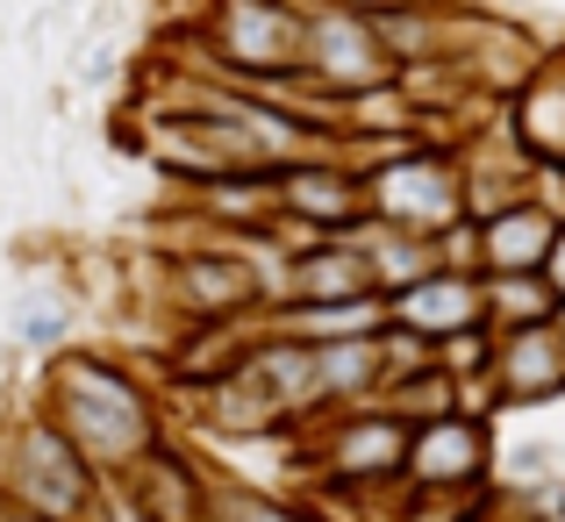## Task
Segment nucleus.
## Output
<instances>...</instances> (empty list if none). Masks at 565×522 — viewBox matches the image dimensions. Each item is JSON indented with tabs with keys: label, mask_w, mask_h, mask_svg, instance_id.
<instances>
[{
	"label": "nucleus",
	"mask_w": 565,
	"mask_h": 522,
	"mask_svg": "<svg viewBox=\"0 0 565 522\" xmlns=\"http://www.w3.org/2000/svg\"><path fill=\"white\" fill-rule=\"evenodd\" d=\"M552 337H558V351H565V308H558V316H552Z\"/></svg>",
	"instance_id": "f3484780"
},
{
	"label": "nucleus",
	"mask_w": 565,
	"mask_h": 522,
	"mask_svg": "<svg viewBox=\"0 0 565 522\" xmlns=\"http://www.w3.org/2000/svg\"><path fill=\"white\" fill-rule=\"evenodd\" d=\"M408 466V423H394L386 408H344L322 429V472L344 487H380L401 480Z\"/></svg>",
	"instance_id": "20e7f679"
},
{
	"label": "nucleus",
	"mask_w": 565,
	"mask_h": 522,
	"mask_svg": "<svg viewBox=\"0 0 565 522\" xmlns=\"http://www.w3.org/2000/svg\"><path fill=\"white\" fill-rule=\"evenodd\" d=\"M487 322V294L472 287L466 273H423L401 294H386V330H408L423 344H444V337Z\"/></svg>",
	"instance_id": "39448f33"
},
{
	"label": "nucleus",
	"mask_w": 565,
	"mask_h": 522,
	"mask_svg": "<svg viewBox=\"0 0 565 522\" xmlns=\"http://www.w3.org/2000/svg\"><path fill=\"white\" fill-rule=\"evenodd\" d=\"M552 236H558V222L544 215V207H501V215L487 222V236H480V265H487L494 279L544 273V258H552Z\"/></svg>",
	"instance_id": "6e6552de"
},
{
	"label": "nucleus",
	"mask_w": 565,
	"mask_h": 522,
	"mask_svg": "<svg viewBox=\"0 0 565 522\" xmlns=\"http://www.w3.org/2000/svg\"><path fill=\"white\" fill-rule=\"evenodd\" d=\"M494 466V444H487V415H444V423L408 429V466L401 480L423 487V494H466V487L487 480Z\"/></svg>",
	"instance_id": "7ed1b4c3"
},
{
	"label": "nucleus",
	"mask_w": 565,
	"mask_h": 522,
	"mask_svg": "<svg viewBox=\"0 0 565 522\" xmlns=\"http://www.w3.org/2000/svg\"><path fill=\"white\" fill-rule=\"evenodd\" d=\"M316 51L322 57H330V51L344 57V65H337V79H344V86H365L380 72V51H373V36H365L359 22H322L316 29Z\"/></svg>",
	"instance_id": "f8f14e48"
},
{
	"label": "nucleus",
	"mask_w": 565,
	"mask_h": 522,
	"mask_svg": "<svg viewBox=\"0 0 565 522\" xmlns=\"http://www.w3.org/2000/svg\"><path fill=\"white\" fill-rule=\"evenodd\" d=\"M287 201L308 207V215H322V222H351L359 215V193H351L344 179H330V172H287Z\"/></svg>",
	"instance_id": "ddd939ff"
},
{
	"label": "nucleus",
	"mask_w": 565,
	"mask_h": 522,
	"mask_svg": "<svg viewBox=\"0 0 565 522\" xmlns=\"http://www.w3.org/2000/svg\"><path fill=\"white\" fill-rule=\"evenodd\" d=\"M100 494H108V487L94 480V466L65 444V429H57L51 415H29L8 437V451H0V501H8L14 515L100 522Z\"/></svg>",
	"instance_id": "f03ea898"
},
{
	"label": "nucleus",
	"mask_w": 565,
	"mask_h": 522,
	"mask_svg": "<svg viewBox=\"0 0 565 522\" xmlns=\"http://www.w3.org/2000/svg\"><path fill=\"white\" fill-rule=\"evenodd\" d=\"M180 294L193 316H236V308H250V294H258V279L244 273L236 258H186L180 265Z\"/></svg>",
	"instance_id": "9b49d317"
},
{
	"label": "nucleus",
	"mask_w": 565,
	"mask_h": 522,
	"mask_svg": "<svg viewBox=\"0 0 565 522\" xmlns=\"http://www.w3.org/2000/svg\"><path fill=\"white\" fill-rule=\"evenodd\" d=\"M544 287H552V301L565 308V230L552 236V258H544Z\"/></svg>",
	"instance_id": "dca6fc26"
},
{
	"label": "nucleus",
	"mask_w": 565,
	"mask_h": 522,
	"mask_svg": "<svg viewBox=\"0 0 565 522\" xmlns=\"http://www.w3.org/2000/svg\"><path fill=\"white\" fill-rule=\"evenodd\" d=\"M380 394H386V415H394V423H408V429L458 415V380L437 365V358H429V365H415V372H394Z\"/></svg>",
	"instance_id": "9d476101"
},
{
	"label": "nucleus",
	"mask_w": 565,
	"mask_h": 522,
	"mask_svg": "<svg viewBox=\"0 0 565 522\" xmlns=\"http://www.w3.org/2000/svg\"><path fill=\"white\" fill-rule=\"evenodd\" d=\"M373 201H380L386 222H408V230H444V222L458 215V187L437 166H394V172H380Z\"/></svg>",
	"instance_id": "1a4fd4ad"
},
{
	"label": "nucleus",
	"mask_w": 565,
	"mask_h": 522,
	"mask_svg": "<svg viewBox=\"0 0 565 522\" xmlns=\"http://www.w3.org/2000/svg\"><path fill=\"white\" fill-rule=\"evenodd\" d=\"M100 522H151V515H143L122 487H108V494H100Z\"/></svg>",
	"instance_id": "2eb2a0df"
},
{
	"label": "nucleus",
	"mask_w": 565,
	"mask_h": 522,
	"mask_svg": "<svg viewBox=\"0 0 565 522\" xmlns=\"http://www.w3.org/2000/svg\"><path fill=\"white\" fill-rule=\"evenodd\" d=\"M279 301H380L373 294V265L359 244H308L294 258V279Z\"/></svg>",
	"instance_id": "0eeeda50"
},
{
	"label": "nucleus",
	"mask_w": 565,
	"mask_h": 522,
	"mask_svg": "<svg viewBox=\"0 0 565 522\" xmlns=\"http://www.w3.org/2000/svg\"><path fill=\"white\" fill-rule=\"evenodd\" d=\"M501 408H537V401L565 394V351L552 337V322L530 330H494V372H487Z\"/></svg>",
	"instance_id": "423d86ee"
},
{
	"label": "nucleus",
	"mask_w": 565,
	"mask_h": 522,
	"mask_svg": "<svg viewBox=\"0 0 565 522\" xmlns=\"http://www.w3.org/2000/svg\"><path fill=\"white\" fill-rule=\"evenodd\" d=\"M0 522H36V515H14V509H0Z\"/></svg>",
	"instance_id": "6ab92c4d"
},
{
	"label": "nucleus",
	"mask_w": 565,
	"mask_h": 522,
	"mask_svg": "<svg viewBox=\"0 0 565 522\" xmlns=\"http://www.w3.org/2000/svg\"><path fill=\"white\" fill-rule=\"evenodd\" d=\"M43 415L65 429V444L94 466L100 487H122L129 472L166 444L151 394H143L122 365L86 358V351H57V365H51V408H43Z\"/></svg>",
	"instance_id": "f257e3e1"
},
{
	"label": "nucleus",
	"mask_w": 565,
	"mask_h": 522,
	"mask_svg": "<svg viewBox=\"0 0 565 522\" xmlns=\"http://www.w3.org/2000/svg\"><path fill=\"white\" fill-rule=\"evenodd\" d=\"M14 337H22V344L29 351H57V344H65V308H51V301H29L22 308V322H14Z\"/></svg>",
	"instance_id": "4468645a"
},
{
	"label": "nucleus",
	"mask_w": 565,
	"mask_h": 522,
	"mask_svg": "<svg viewBox=\"0 0 565 522\" xmlns=\"http://www.w3.org/2000/svg\"><path fill=\"white\" fill-rule=\"evenodd\" d=\"M359 8H408V0H359Z\"/></svg>",
	"instance_id": "a211bd4d"
}]
</instances>
